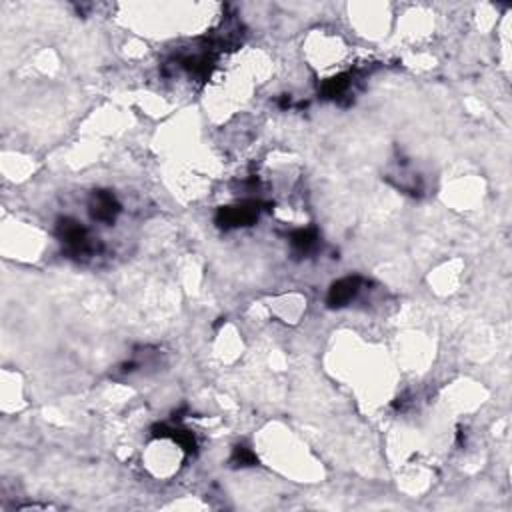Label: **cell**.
I'll return each mask as SVG.
<instances>
[{
	"label": "cell",
	"mask_w": 512,
	"mask_h": 512,
	"mask_svg": "<svg viewBox=\"0 0 512 512\" xmlns=\"http://www.w3.org/2000/svg\"><path fill=\"white\" fill-rule=\"evenodd\" d=\"M120 213V204L117 203L114 194L110 192H96L92 201V216L102 223H112Z\"/></svg>",
	"instance_id": "cell-2"
},
{
	"label": "cell",
	"mask_w": 512,
	"mask_h": 512,
	"mask_svg": "<svg viewBox=\"0 0 512 512\" xmlns=\"http://www.w3.org/2000/svg\"><path fill=\"white\" fill-rule=\"evenodd\" d=\"M361 290V277H346L334 282L329 292V306L331 309H341L348 304Z\"/></svg>",
	"instance_id": "cell-1"
},
{
	"label": "cell",
	"mask_w": 512,
	"mask_h": 512,
	"mask_svg": "<svg viewBox=\"0 0 512 512\" xmlns=\"http://www.w3.org/2000/svg\"><path fill=\"white\" fill-rule=\"evenodd\" d=\"M233 464L236 466H252L256 464V457L245 447H238L233 454Z\"/></svg>",
	"instance_id": "cell-5"
},
{
	"label": "cell",
	"mask_w": 512,
	"mask_h": 512,
	"mask_svg": "<svg viewBox=\"0 0 512 512\" xmlns=\"http://www.w3.org/2000/svg\"><path fill=\"white\" fill-rule=\"evenodd\" d=\"M316 240H319V236L314 228H304V230H299L292 235V246L299 248L300 252H309L310 248L316 245Z\"/></svg>",
	"instance_id": "cell-4"
},
{
	"label": "cell",
	"mask_w": 512,
	"mask_h": 512,
	"mask_svg": "<svg viewBox=\"0 0 512 512\" xmlns=\"http://www.w3.org/2000/svg\"><path fill=\"white\" fill-rule=\"evenodd\" d=\"M256 218L255 206H235V208H224L220 210L218 223L223 226H240V224H250Z\"/></svg>",
	"instance_id": "cell-3"
}]
</instances>
